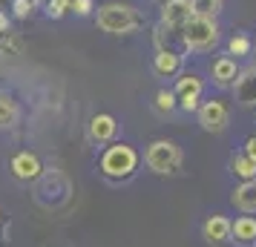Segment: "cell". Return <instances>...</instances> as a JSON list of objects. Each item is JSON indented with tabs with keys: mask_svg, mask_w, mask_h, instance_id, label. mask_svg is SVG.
Listing matches in <instances>:
<instances>
[{
	"mask_svg": "<svg viewBox=\"0 0 256 247\" xmlns=\"http://www.w3.org/2000/svg\"><path fill=\"white\" fill-rule=\"evenodd\" d=\"M198 104H202V98H198V95H187V98H178V109H184V112H196Z\"/></svg>",
	"mask_w": 256,
	"mask_h": 247,
	"instance_id": "4316f807",
	"label": "cell"
},
{
	"mask_svg": "<svg viewBox=\"0 0 256 247\" xmlns=\"http://www.w3.org/2000/svg\"><path fill=\"white\" fill-rule=\"evenodd\" d=\"M202 236H204V242L213 247H222L230 242V219L228 216H222V213H213L204 219L202 224Z\"/></svg>",
	"mask_w": 256,
	"mask_h": 247,
	"instance_id": "ba28073f",
	"label": "cell"
},
{
	"mask_svg": "<svg viewBox=\"0 0 256 247\" xmlns=\"http://www.w3.org/2000/svg\"><path fill=\"white\" fill-rule=\"evenodd\" d=\"M32 184H35V201L44 204V207H49V210L66 204L72 196L70 178H66V173H60V170H44L40 178L32 181Z\"/></svg>",
	"mask_w": 256,
	"mask_h": 247,
	"instance_id": "3957f363",
	"label": "cell"
},
{
	"mask_svg": "<svg viewBox=\"0 0 256 247\" xmlns=\"http://www.w3.org/2000/svg\"><path fill=\"white\" fill-rule=\"evenodd\" d=\"M230 204L239 213H256V178L254 181H242L239 187L230 193Z\"/></svg>",
	"mask_w": 256,
	"mask_h": 247,
	"instance_id": "9a60e30c",
	"label": "cell"
},
{
	"mask_svg": "<svg viewBox=\"0 0 256 247\" xmlns=\"http://www.w3.org/2000/svg\"><path fill=\"white\" fill-rule=\"evenodd\" d=\"M32 0H12V17H18V20H26L29 14H32Z\"/></svg>",
	"mask_w": 256,
	"mask_h": 247,
	"instance_id": "d4e9b609",
	"label": "cell"
},
{
	"mask_svg": "<svg viewBox=\"0 0 256 247\" xmlns=\"http://www.w3.org/2000/svg\"><path fill=\"white\" fill-rule=\"evenodd\" d=\"M144 164L150 167V173L156 176H176L182 164H184V153L176 141H167V138H158L147 147L144 153Z\"/></svg>",
	"mask_w": 256,
	"mask_h": 247,
	"instance_id": "277c9868",
	"label": "cell"
},
{
	"mask_svg": "<svg viewBox=\"0 0 256 247\" xmlns=\"http://www.w3.org/2000/svg\"><path fill=\"white\" fill-rule=\"evenodd\" d=\"M46 247H64V245H46Z\"/></svg>",
	"mask_w": 256,
	"mask_h": 247,
	"instance_id": "f546056e",
	"label": "cell"
},
{
	"mask_svg": "<svg viewBox=\"0 0 256 247\" xmlns=\"http://www.w3.org/2000/svg\"><path fill=\"white\" fill-rule=\"evenodd\" d=\"M72 0H46L44 3V12H46V17H52V20H60L64 14L70 12Z\"/></svg>",
	"mask_w": 256,
	"mask_h": 247,
	"instance_id": "cb8c5ba5",
	"label": "cell"
},
{
	"mask_svg": "<svg viewBox=\"0 0 256 247\" xmlns=\"http://www.w3.org/2000/svg\"><path fill=\"white\" fill-rule=\"evenodd\" d=\"M196 118L204 132H224L230 124V106L224 101H202L196 109Z\"/></svg>",
	"mask_w": 256,
	"mask_h": 247,
	"instance_id": "8992f818",
	"label": "cell"
},
{
	"mask_svg": "<svg viewBox=\"0 0 256 247\" xmlns=\"http://www.w3.org/2000/svg\"><path fill=\"white\" fill-rule=\"evenodd\" d=\"M0 55H24V37L14 35L12 29L0 35Z\"/></svg>",
	"mask_w": 256,
	"mask_h": 247,
	"instance_id": "603a6c76",
	"label": "cell"
},
{
	"mask_svg": "<svg viewBox=\"0 0 256 247\" xmlns=\"http://www.w3.org/2000/svg\"><path fill=\"white\" fill-rule=\"evenodd\" d=\"M141 155L136 153V147L130 144H110L101 158H98V173L110 181V184H127L130 178L138 173Z\"/></svg>",
	"mask_w": 256,
	"mask_h": 247,
	"instance_id": "6da1fadb",
	"label": "cell"
},
{
	"mask_svg": "<svg viewBox=\"0 0 256 247\" xmlns=\"http://www.w3.org/2000/svg\"><path fill=\"white\" fill-rule=\"evenodd\" d=\"M152 72L158 78H176L184 72V55L182 52H173V49H162L152 55Z\"/></svg>",
	"mask_w": 256,
	"mask_h": 247,
	"instance_id": "8fae6325",
	"label": "cell"
},
{
	"mask_svg": "<svg viewBox=\"0 0 256 247\" xmlns=\"http://www.w3.org/2000/svg\"><path fill=\"white\" fill-rule=\"evenodd\" d=\"M254 52V37L250 35H244V32H236V35L228 37V55L230 58H248Z\"/></svg>",
	"mask_w": 256,
	"mask_h": 247,
	"instance_id": "d6986e66",
	"label": "cell"
},
{
	"mask_svg": "<svg viewBox=\"0 0 256 247\" xmlns=\"http://www.w3.org/2000/svg\"><path fill=\"white\" fill-rule=\"evenodd\" d=\"M0 219H3V210H0Z\"/></svg>",
	"mask_w": 256,
	"mask_h": 247,
	"instance_id": "4dcf8cb0",
	"label": "cell"
},
{
	"mask_svg": "<svg viewBox=\"0 0 256 247\" xmlns=\"http://www.w3.org/2000/svg\"><path fill=\"white\" fill-rule=\"evenodd\" d=\"M18 115H20L18 101H14L12 95L0 92V127H12L14 121H18Z\"/></svg>",
	"mask_w": 256,
	"mask_h": 247,
	"instance_id": "ffe728a7",
	"label": "cell"
},
{
	"mask_svg": "<svg viewBox=\"0 0 256 247\" xmlns=\"http://www.w3.org/2000/svg\"><path fill=\"white\" fill-rule=\"evenodd\" d=\"M190 9L196 17H219L222 12V0H190Z\"/></svg>",
	"mask_w": 256,
	"mask_h": 247,
	"instance_id": "7402d4cb",
	"label": "cell"
},
{
	"mask_svg": "<svg viewBox=\"0 0 256 247\" xmlns=\"http://www.w3.org/2000/svg\"><path fill=\"white\" fill-rule=\"evenodd\" d=\"M233 95L242 106H256V66L239 72V78L233 83Z\"/></svg>",
	"mask_w": 256,
	"mask_h": 247,
	"instance_id": "5bb4252c",
	"label": "cell"
},
{
	"mask_svg": "<svg viewBox=\"0 0 256 247\" xmlns=\"http://www.w3.org/2000/svg\"><path fill=\"white\" fill-rule=\"evenodd\" d=\"M9 29H12V17L0 9V35H3V32H9Z\"/></svg>",
	"mask_w": 256,
	"mask_h": 247,
	"instance_id": "f1b7e54d",
	"label": "cell"
},
{
	"mask_svg": "<svg viewBox=\"0 0 256 247\" xmlns=\"http://www.w3.org/2000/svg\"><path fill=\"white\" fill-rule=\"evenodd\" d=\"M95 23L106 35H132L144 23V14L130 3H104L95 14Z\"/></svg>",
	"mask_w": 256,
	"mask_h": 247,
	"instance_id": "7a4b0ae2",
	"label": "cell"
},
{
	"mask_svg": "<svg viewBox=\"0 0 256 247\" xmlns=\"http://www.w3.org/2000/svg\"><path fill=\"white\" fill-rule=\"evenodd\" d=\"M230 245L254 247L256 245V216H239L230 222Z\"/></svg>",
	"mask_w": 256,
	"mask_h": 247,
	"instance_id": "4fadbf2b",
	"label": "cell"
},
{
	"mask_svg": "<svg viewBox=\"0 0 256 247\" xmlns=\"http://www.w3.org/2000/svg\"><path fill=\"white\" fill-rule=\"evenodd\" d=\"M193 17V9H190V0H167L162 6V23L170 26V29H184V23Z\"/></svg>",
	"mask_w": 256,
	"mask_h": 247,
	"instance_id": "7c38bea8",
	"label": "cell"
},
{
	"mask_svg": "<svg viewBox=\"0 0 256 247\" xmlns=\"http://www.w3.org/2000/svg\"><path fill=\"white\" fill-rule=\"evenodd\" d=\"M152 43H156V52H162V49H173V52H182V32L178 29H170V26H164L158 20L156 26V32H152Z\"/></svg>",
	"mask_w": 256,
	"mask_h": 247,
	"instance_id": "ac0fdd59",
	"label": "cell"
},
{
	"mask_svg": "<svg viewBox=\"0 0 256 247\" xmlns=\"http://www.w3.org/2000/svg\"><path fill=\"white\" fill-rule=\"evenodd\" d=\"M118 135V121L106 112H98V115L90 118V141L104 147V144H112Z\"/></svg>",
	"mask_w": 256,
	"mask_h": 247,
	"instance_id": "30bf717a",
	"label": "cell"
},
{
	"mask_svg": "<svg viewBox=\"0 0 256 247\" xmlns=\"http://www.w3.org/2000/svg\"><path fill=\"white\" fill-rule=\"evenodd\" d=\"M239 72L242 69H239L236 58H230V55H219V58L210 63V75H213V83H216L219 89H233Z\"/></svg>",
	"mask_w": 256,
	"mask_h": 247,
	"instance_id": "9c48e42d",
	"label": "cell"
},
{
	"mask_svg": "<svg viewBox=\"0 0 256 247\" xmlns=\"http://www.w3.org/2000/svg\"><path fill=\"white\" fill-rule=\"evenodd\" d=\"M254 49H256V40H254Z\"/></svg>",
	"mask_w": 256,
	"mask_h": 247,
	"instance_id": "1f68e13d",
	"label": "cell"
},
{
	"mask_svg": "<svg viewBox=\"0 0 256 247\" xmlns=\"http://www.w3.org/2000/svg\"><path fill=\"white\" fill-rule=\"evenodd\" d=\"M95 9V0H72L70 12H75L78 17H86V14H92Z\"/></svg>",
	"mask_w": 256,
	"mask_h": 247,
	"instance_id": "484cf974",
	"label": "cell"
},
{
	"mask_svg": "<svg viewBox=\"0 0 256 247\" xmlns=\"http://www.w3.org/2000/svg\"><path fill=\"white\" fill-rule=\"evenodd\" d=\"M228 170H230V176H236L239 181H254L256 178V161L250 155H244L242 150H239V153H230Z\"/></svg>",
	"mask_w": 256,
	"mask_h": 247,
	"instance_id": "2e32d148",
	"label": "cell"
},
{
	"mask_svg": "<svg viewBox=\"0 0 256 247\" xmlns=\"http://www.w3.org/2000/svg\"><path fill=\"white\" fill-rule=\"evenodd\" d=\"M152 106H156V112H158V115H173L176 109H178V98H176L173 89H158Z\"/></svg>",
	"mask_w": 256,
	"mask_h": 247,
	"instance_id": "44dd1931",
	"label": "cell"
},
{
	"mask_svg": "<svg viewBox=\"0 0 256 247\" xmlns=\"http://www.w3.org/2000/svg\"><path fill=\"white\" fill-rule=\"evenodd\" d=\"M176 98H187V95H198L204 92V78L196 75V72H182V75H176V86H173Z\"/></svg>",
	"mask_w": 256,
	"mask_h": 247,
	"instance_id": "e0dca14e",
	"label": "cell"
},
{
	"mask_svg": "<svg viewBox=\"0 0 256 247\" xmlns=\"http://www.w3.org/2000/svg\"><path fill=\"white\" fill-rule=\"evenodd\" d=\"M254 247H256V245H254Z\"/></svg>",
	"mask_w": 256,
	"mask_h": 247,
	"instance_id": "d6a6232c",
	"label": "cell"
},
{
	"mask_svg": "<svg viewBox=\"0 0 256 247\" xmlns=\"http://www.w3.org/2000/svg\"><path fill=\"white\" fill-rule=\"evenodd\" d=\"M44 170H46V167L38 158V153H29V150H20V153H14L12 158H9V173H12V178L20 181V184L38 181Z\"/></svg>",
	"mask_w": 256,
	"mask_h": 247,
	"instance_id": "52a82bcc",
	"label": "cell"
},
{
	"mask_svg": "<svg viewBox=\"0 0 256 247\" xmlns=\"http://www.w3.org/2000/svg\"><path fill=\"white\" fill-rule=\"evenodd\" d=\"M242 153H244V155H250V158H254V161H256V132H254V135H250V138H248V141H244Z\"/></svg>",
	"mask_w": 256,
	"mask_h": 247,
	"instance_id": "83f0119b",
	"label": "cell"
},
{
	"mask_svg": "<svg viewBox=\"0 0 256 247\" xmlns=\"http://www.w3.org/2000/svg\"><path fill=\"white\" fill-rule=\"evenodd\" d=\"M219 23L213 17H190L182 29V46L190 52H210L219 43Z\"/></svg>",
	"mask_w": 256,
	"mask_h": 247,
	"instance_id": "5b68a950",
	"label": "cell"
}]
</instances>
